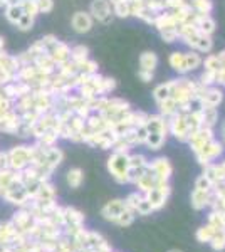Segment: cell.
<instances>
[{
	"label": "cell",
	"instance_id": "36",
	"mask_svg": "<svg viewBox=\"0 0 225 252\" xmlns=\"http://www.w3.org/2000/svg\"><path fill=\"white\" fill-rule=\"evenodd\" d=\"M214 187V184H212V180L208 177H205V175H202V177L197 180V185H195V189L197 190H203V192H210V189Z\"/></svg>",
	"mask_w": 225,
	"mask_h": 252
},
{
	"label": "cell",
	"instance_id": "2",
	"mask_svg": "<svg viewBox=\"0 0 225 252\" xmlns=\"http://www.w3.org/2000/svg\"><path fill=\"white\" fill-rule=\"evenodd\" d=\"M89 14L94 20L104 24V26H109L114 19L113 7L108 0H93L91 5H89Z\"/></svg>",
	"mask_w": 225,
	"mask_h": 252
},
{
	"label": "cell",
	"instance_id": "21",
	"mask_svg": "<svg viewBox=\"0 0 225 252\" xmlns=\"http://www.w3.org/2000/svg\"><path fill=\"white\" fill-rule=\"evenodd\" d=\"M190 3L193 7V10L198 12V14L210 15L212 10H214V2L212 0H190Z\"/></svg>",
	"mask_w": 225,
	"mask_h": 252
},
{
	"label": "cell",
	"instance_id": "28",
	"mask_svg": "<svg viewBox=\"0 0 225 252\" xmlns=\"http://www.w3.org/2000/svg\"><path fill=\"white\" fill-rule=\"evenodd\" d=\"M160 35H161V39L165 40V42L168 44H173L178 40V31L177 27H166V29L160 31Z\"/></svg>",
	"mask_w": 225,
	"mask_h": 252
},
{
	"label": "cell",
	"instance_id": "47",
	"mask_svg": "<svg viewBox=\"0 0 225 252\" xmlns=\"http://www.w3.org/2000/svg\"><path fill=\"white\" fill-rule=\"evenodd\" d=\"M188 2H190V0H188Z\"/></svg>",
	"mask_w": 225,
	"mask_h": 252
},
{
	"label": "cell",
	"instance_id": "44",
	"mask_svg": "<svg viewBox=\"0 0 225 252\" xmlns=\"http://www.w3.org/2000/svg\"><path fill=\"white\" fill-rule=\"evenodd\" d=\"M222 136H224V143H225V125H224V128H222Z\"/></svg>",
	"mask_w": 225,
	"mask_h": 252
},
{
	"label": "cell",
	"instance_id": "43",
	"mask_svg": "<svg viewBox=\"0 0 225 252\" xmlns=\"http://www.w3.org/2000/svg\"><path fill=\"white\" fill-rule=\"evenodd\" d=\"M5 5H7L5 0H0V9H2V7H5Z\"/></svg>",
	"mask_w": 225,
	"mask_h": 252
},
{
	"label": "cell",
	"instance_id": "41",
	"mask_svg": "<svg viewBox=\"0 0 225 252\" xmlns=\"http://www.w3.org/2000/svg\"><path fill=\"white\" fill-rule=\"evenodd\" d=\"M140 200H141V197L138 193H131L128 197V200H126V207H128L129 210H133V209H136L138 204H140Z\"/></svg>",
	"mask_w": 225,
	"mask_h": 252
},
{
	"label": "cell",
	"instance_id": "29",
	"mask_svg": "<svg viewBox=\"0 0 225 252\" xmlns=\"http://www.w3.org/2000/svg\"><path fill=\"white\" fill-rule=\"evenodd\" d=\"M81 182H83V172H81L79 168L69 170V173H67V184L76 189V187L81 185Z\"/></svg>",
	"mask_w": 225,
	"mask_h": 252
},
{
	"label": "cell",
	"instance_id": "4",
	"mask_svg": "<svg viewBox=\"0 0 225 252\" xmlns=\"http://www.w3.org/2000/svg\"><path fill=\"white\" fill-rule=\"evenodd\" d=\"M224 101V89L217 88V86H208L205 88L203 94L198 97L197 103L200 104V108L212 106V108H219V104Z\"/></svg>",
	"mask_w": 225,
	"mask_h": 252
},
{
	"label": "cell",
	"instance_id": "38",
	"mask_svg": "<svg viewBox=\"0 0 225 252\" xmlns=\"http://www.w3.org/2000/svg\"><path fill=\"white\" fill-rule=\"evenodd\" d=\"M136 210L140 212L141 215H146V214H150L151 210H153V205L150 204L146 198H141L140 200V204H138V207H136Z\"/></svg>",
	"mask_w": 225,
	"mask_h": 252
},
{
	"label": "cell",
	"instance_id": "16",
	"mask_svg": "<svg viewBox=\"0 0 225 252\" xmlns=\"http://www.w3.org/2000/svg\"><path fill=\"white\" fill-rule=\"evenodd\" d=\"M158 108H160V115L163 118H168L171 115H175V113H178V104L173 97H168V99L158 103Z\"/></svg>",
	"mask_w": 225,
	"mask_h": 252
},
{
	"label": "cell",
	"instance_id": "25",
	"mask_svg": "<svg viewBox=\"0 0 225 252\" xmlns=\"http://www.w3.org/2000/svg\"><path fill=\"white\" fill-rule=\"evenodd\" d=\"M202 66L205 71H214V72H219L220 69H222V64H220L219 58H217V54H210L207 56L205 59H203Z\"/></svg>",
	"mask_w": 225,
	"mask_h": 252
},
{
	"label": "cell",
	"instance_id": "12",
	"mask_svg": "<svg viewBox=\"0 0 225 252\" xmlns=\"http://www.w3.org/2000/svg\"><path fill=\"white\" fill-rule=\"evenodd\" d=\"M22 15H24L22 3H9V5H5V19L9 20L12 26H15Z\"/></svg>",
	"mask_w": 225,
	"mask_h": 252
},
{
	"label": "cell",
	"instance_id": "46",
	"mask_svg": "<svg viewBox=\"0 0 225 252\" xmlns=\"http://www.w3.org/2000/svg\"><path fill=\"white\" fill-rule=\"evenodd\" d=\"M224 88H225V84H224Z\"/></svg>",
	"mask_w": 225,
	"mask_h": 252
},
{
	"label": "cell",
	"instance_id": "24",
	"mask_svg": "<svg viewBox=\"0 0 225 252\" xmlns=\"http://www.w3.org/2000/svg\"><path fill=\"white\" fill-rule=\"evenodd\" d=\"M208 204V192H203V190H197L192 193V205L195 209H203Z\"/></svg>",
	"mask_w": 225,
	"mask_h": 252
},
{
	"label": "cell",
	"instance_id": "30",
	"mask_svg": "<svg viewBox=\"0 0 225 252\" xmlns=\"http://www.w3.org/2000/svg\"><path fill=\"white\" fill-rule=\"evenodd\" d=\"M210 241H212V247H214V249H224L225 247V230L217 229Z\"/></svg>",
	"mask_w": 225,
	"mask_h": 252
},
{
	"label": "cell",
	"instance_id": "17",
	"mask_svg": "<svg viewBox=\"0 0 225 252\" xmlns=\"http://www.w3.org/2000/svg\"><path fill=\"white\" fill-rule=\"evenodd\" d=\"M128 209L126 207V204L125 202H121V200H114V202H111L106 209L103 210V214L106 215V217H113V219H118L120 215L125 212V210Z\"/></svg>",
	"mask_w": 225,
	"mask_h": 252
},
{
	"label": "cell",
	"instance_id": "32",
	"mask_svg": "<svg viewBox=\"0 0 225 252\" xmlns=\"http://www.w3.org/2000/svg\"><path fill=\"white\" fill-rule=\"evenodd\" d=\"M22 9H24V14L32 15V17H37L39 15V7H37V2H35V0H27V2H24Z\"/></svg>",
	"mask_w": 225,
	"mask_h": 252
},
{
	"label": "cell",
	"instance_id": "5",
	"mask_svg": "<svg viewBox=\"0 0 225 252\" xmlns=\"http://www.w3.org/2000/svg\"><path fill=\"white\" fill-rule=\"evenodd\" d=\"M212 140H214V131H212V128L202 126V128H198L197 131L190 136L188 143H190V148L193 150L195 153H198V152H202L203 146H205L208 141H212Z\"/></svg>",
	"mask_w": 225,
	"mask_h": 252
},
{
	"label": "cell",
	"instance_id": "45",
	"mask_svg": "<svg viewBox=\"0 0 225 252\" xmlns=\"http://www.w3.org/2000/svg\"><path fill=\"white\" fill-rule=\"evenodd\" d=\"M170 252H180V251H170Z\"/></svg>",
	"mask_w": 225,
	"mask_h": 252
},
{
	"label": "cell",
	"instance_id": "39",
	"mask_svg": "<svg viewBox=\"0 0 225 252\" xmlns=\"http://www.w3.org/2000/svg\"><path fill=\"white\" fill-rule=\"evenodd\" d=\"M188 0H165V7L166 10H177L180 7H183Z\"/></svg>",
	"mask_w": 225,
	"mask_h": 252
},
{
	"label": "cell",
	"instance_id": "10",
	"mask_svg": "<svg viewBox=\"0 0 225 252\" xmlns=\"http://www.w3.org/2000/svg\"><path fill=\"white\" fill-rule=\"evenodd\" d=\"M153 27L160 32V31H163V29H166V27H177V22L173 20V17H171L170 12L165 10V12H160V14H157V17H155V22H153Z\"/></svg>",
	"mask_w": 225,
	"mask_h": 252
},
{
	"label": "cell",
	"instance_id": "7",
	"mask_svg": "<svg viewBox=\"0 0 225 252\" xmlns=\"http://www.w3.org/2000/svg\"><path fill=\"white\" fill-rule=\"evenodd\" d=\"M49 54H51L52 61H54L57 66H61V64L67 63L71 59V47L66 42H63V40H57V44L49 51Z\"/></svg>",
	"mask_w": 225,
	"mask_h": 252
},
{
	"label": "cell",
	"instance_id": "40",
	"mask_svg": "<svg viewBox=\"0 0 225 252\" xmlns=\"http://www.w3.org/2000/svg\"><path fill=\"white\" fill-rule=\"evenodd\" d=\"M138 78H140L143 83H151L155 78L153 71H145V69H138Z\"/></svg>",
	"mask_w": 225,
	"mask_h": 252
},
{
	"label": "cell",
	"instance_id": "6",
	"mask_svg": "<svg viewBox=\"0 0 225 252\" xmlns=\"http://www.w3.org/2000/svg\"><path fill=\"white\" fill-rule=\"evenodd\" d=\"M93 24H94V19L91 17V14L84 10H77L71 19V26L77 34H88V32L93 29Z\"/></svg>",
	"mask_w": 225,
	"mask_h": 252
},
{
	"label": "cell",
	"instance_id": "11",
	"mask_svg": "<svg viewBox=\"0 0 225 252\" xmlns=\"http://www.w3.org/2000/svg\"><path fill=\"white\" fill-rule=\"evenodd\" d=\"M158 66V56L155 54L153 51H145L140 56V69H145V71H153Z\"/></svg>",
	"mask_w": 225,
	"mask_h": 252
},
{
	"label": "cell",
	"instance_id": "13",
	"mask_svg": "<svg viewBox=\"0 0 225 252\" xmlns=\"http://www.w3.org/2000/svg\"><path fill=\"white\" fill-rule=\"evenodd\" d=\"M185 63H187V69H188V72H193V71H197L198 67H202V63H203V58H202V54L197 51H188L185 52Z\"/></svg>",
	"mask_w": 225,
	"mask_h": 252
},
{
	"label": "cell",
	"instance_id": "37",
	"mask_svg": "<svg viewBox=\"0 0 225 252\" xmlns=\"http://www.w3.org/2000/svg\"><path fill=\"white\" fill-rule=\"evenodd\" d=\"M39 7V14H49L54 9V0H35Z\"/></svg>",
	"mask_w": 225,
	"mask_h": 252
},
{
	"label": "cell",
	"instance_id": "19",
	"mask_svg": "<svg viewBox=\"0 0 225 252\" xmlns=\"http://www.w3.org/2000/svg\"><path fill=\"white\" fill-rule=\"evenodd\" d=\"M113 15L120 19L131 17V12H129V2L128 0H120V2L113 3Z\"/></svg>",
	"mask_w": 225,
	"mask_h": 252
},
{
	"label": "cell",
	"instance_id": "33",
	"mask_svg": "<svg viewBox=\"0 0 225 252\" xmlns=\"http://www.w3.org/2000/svg\"><path fill=\"white\" fill-rule=\"evenodd\" d=\"M214 234H215V227L214 225H208V227H202V229L198 230L197 237H198V241L205 242V241H210Z\"/></svg>",
	"mask_w": 225,
	"mask_h": 252
},
{
	"label": "cell",
	"instance_id": "26",
	"mask_svg": "<svg viewBox=\"0 0 225 252\" xmlns=\"http://www.w3.org/2000/svg\"><path fill=\"white\" fill-rule=\"evenodd\" d=\"M34 24H35V17L24 14L22 17H20L19 22L15 24V27H17L19 31H22V32H27V31H31L32 27H34Z\"/></svg>",
	"mask_w": 225,
	"mask_h": 252
},
{
	"label": "cell",
	"instance_id": "23",
	"mask_svg": "<svg viewBox=\"0 0 225 252\" xmlns=\"http://www.w3.org/2000/svg\"><path fill=\"white\" fill-rule=\"evenodd\" d=\"M76 66H77V72H79V74L91 76V74H96L97 72V63L93 59H86L83 63L76 64Z\"/></svg>",
	"mask_w": 225,
	"mask_h": 252
},
{
	"label": "cell",
	"instance_id": "9",
	"mask_svg": "<svg viewBox=\"0 0 225 252\" xmlns=\"http://www.w3.org/2000/svg\"><path fill=\"white\" fill-rule=\"evenodd\" d=\"M168 63L173 71H177L180 76H187L188 74V69H187V63H185V52H180L175 51L170 54Z\"/></svg>",
	"mask_w": 225,
	"mask_h": 252
},
{
	"label": "cell",
	"instance_id": "14",
	"mask_svg": "<svg viewBox=\"0 0 225 252\" xmlns=\"http://www.w3.org/2000/svg\"><path fill=\"white\" fill-rule=\"evenodd\" d=\"M212 49H214V40H212V35H200L197 39V42H195V46L192 51H197L200 54H208V52H212Z\"/></svg>",
	"mask_w": 225,
	"mask_h": 252
},
{
	"label": "cell",
	"instance_id": "20",
	"mask_svg": "<svg viewBox=\"0 0 225 252\" xmlns=\"http://www.w3.org/2000/svg\"><path fill=\"white\" fill-rule=\"evenodd\" d=\"M166 140V135H163V133H148V136H146L145 143L148 145L150 150H160L163 146Z\"/></svg>",
	"mask_w": 225,
	"mask_h": 252
},
{
	"label": "cell",
	"instance_id": "22",
	"mask_svg": "<svg viewBox=\"0 0 225 252\" xmlns=\"http://www.w3.org/2000/svg\"><path fill=\"white\" fill-rule=\"evenodd\" d=\"M89 59V49L86 46H74L71 47V61L76 64L83 63V61Z\"/></svg>",
	"mask_w": 225,
	"mask_h": 252
},
{
	"label": "cell",
	"instance_id": "42",
	"mask_svg": "<svg viewBox=\"0 0 225 252\" xmlns=\"http://www.w3.org/2000/svg\"><path fill=\"white\" fill-rule=\"evenodd\" d=\"M5 49V39H3V35H0V51H3Z\"/></svg>",
	"mask_w": 225,
	"mask_h": 252
},
{
	"label": "cell",
	"instance_id": "31",
	"mask_svg": "<svg viewBox=\"0 0 225 252\" xmlns=\"http://www.w3.org/2000/svg\"><path fill=\"white\" fill-rule=\"evenodd\" d=\"M116 89V81L113 78H103L101 81V96H109Z\"/></svg>",
	"mask_w": 225,
	"mask_h": 252
},
{
	"label": "cell",
	"instance_id": "35",
	"mask_svg": "<svg viewBox=\"0 0 225 252\" xmlns=\"http://www.w3.org/2000/svg\"><path fill=\"white\" fill-rule=\"evenodd\" d=\"M57 40H59V39H57V37H56V35L49 34V35H44V37H42V39H39V42H40V44H42L44 51H46V52H49V51H51V49H52V47H54V46H56V44H57Z\"/></svg>",
	"mask_w": 225,
	"mask_h": 252
},
{
	"label": "cell",
	"instance_id": "34",
	"mask_svg": "<svg viewBox=\"0 0 225 252\" xmlns=\"http://www.w3.org/2000/svg\"><path fill=\"white\" fill-rule=\"evenodd\" d=\"M129 168H140V166H146V158L143 155H128Z\"/></svg>",
	"mask_w": 225,
	"mask_h": 252
},
{
	"label": "cell",
	"instance_id": "27",
	"mask_svg": "<svg viewBox=\"0 0 225 252\" xmlns=\"http://www.w3.org/2000/svg\"><path fill=\"white\" fill-rule=\"evenodd\" d=\"M215 81H217V72L214 71H205L203 69V72L200 74V78H198V83L202 84V86H215Z\"/></svg>",
	"mask_w": 225,
	"mask_h": 252
},
{
	"label": "cell",
	"instance_id": "3",
	"mask_svg": "<svg viewBox=\"0 0 225 252\" xmlns=\"http://www.w3.org/2000/svg\"><path fill=\"white\" fill-rule=\"evenodd\" d=\"M222 152H224V145L219 143V141H215V140H212L203 146L202 152L195 153V155H197V160H198L200 165L207 166V165H210L212 160H215V158H219L220 155H222Z\"/></svg>",
	"mask_w": 225,
	"mask_h": 252
},
{
	"label": "cell",
	"instance_id": "8",
	"mask_svg": "<svg viewBox=\"0 0 225 252\" xmlns=\"http://www.w3.org/2000/svg\"><path fill=\"white\" fill-rule=\"evenodd\" d=\"M146 129L148 133H163V135H168V123L161 115H153L148 116V121H146Z\"/></svg>",
	"mask_w": 225,
	"mask_h": 252
},
{
	"label": "cell",
	"instance_id": "1",
	"mask_svg": "<svg viewBox=\"0 0 225 252\" xmlns=\"http://www.w3.org/2000/svg\"><path fill=\"white\" fill-rule=\"evenodd\" d=\"M108 168L116 182H120V184L129 182L128 180L129 163H128V155H126V153H113V157L108 160Z\"/></svg>",
	"mask_w": 225,
	"mask_h": 252
},
{
	"label": "cell",
	"instance_id": "15",
	"mask_svg": "<svg viewBox=\"0 0 225 252\" xmlns=\"http://www.w3.org/2000/svg\"><path fill=\"white\" fill-rule=\"evenodd\" d=\"M170 96H171V83H170V81L158 84V86L153 89V97H155V101H157V103H161V101L168 99Z\"/></svg>",
	"mask_w": 225,
	"mask_h": 252
},
{
	"label": "cell",
	"instance_id": "18",
	"mask_svg": "<svg viewBox=\"0 0 225 252\" xmlns=\"http://www.w3.org/2000/svg\"><path fill=\"white\" fill-rule=\"evenodd\" d=\"M202 113H203V126L214 128L217 125V121H219V109L212 108V106H205V108H202Z\"/></svg>",
	"mask_w": 225,
	"mask_h": 252
}]
</instances>
